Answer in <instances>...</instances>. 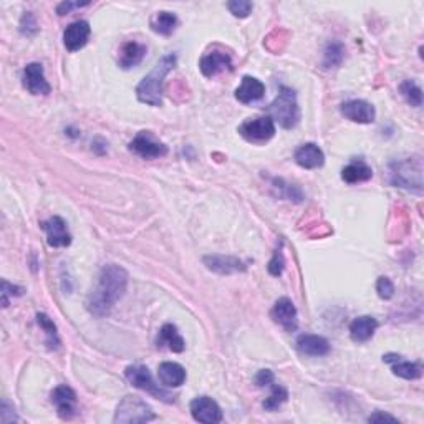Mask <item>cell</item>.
<instances>
[{
	"mask_svg": "<svg viewBox=\"0 0 424 424\" xmlns=\"http://www.w3.org/2000/svg\"><path fill=\"white\" fill-rule=\"evenodd\" d=\"M391 181L398 188L416 191L423 189V161L421 158H409L401 163L391 164Z\"/></svg>",
	"mask_w": 424,
	"mask_h": 424,
	"instance_id": "4",
	"label": "cell"
},
{
	"mask_svg": "<svg viewBox=\"0 0 424 424\" xmlns=\"http://www.w3.org/2000/svg\"><path fill=\"white\" fill-rule=\"evenodd\" d=\"M176 60V55H164L153 70L141 80V83L136 86V97L141 103L149 104V107H161L164 78L175 68Z\"/></svg>",
	"mask_w": 424,
	"mask_h": 424,
	"instance_id": "2",
	"label": "cell"
},
{
	"mask_svg": "<svg viewBox=\"0 0 424 424\" xmlns=\"http://www.w3.org/2000/svg\"><path fill=\"white\" fill-rule=\"evenodd\" d=\"M204 264L209 271L221 273V275H231V273L245 271V264L231 255H207L204 257Z\"/></svg>",
	"mask_w": 424,
	"mask_h": 424,
	"instance_id": "17",
	"label": "cell"
},
{
	"mask_svg": "<svg viewBox=\"0 0 424 424\" xmlns=\"http://www.w3.org/2000/svg\"><path fill=\"white\" fill-rule=\"evenodd\" d=\"M90 32V24L86 20H76L68 25L63 32V43L68 52H78L80 48H83L88 42Z\"/></svg>",
	"mask_w": 424,
	"mask_h": 424,
	"instance_id": "16",
	"label": "cell"
},
{
	"mask_svg": "<svg viewBox=\"0 0 424 424\" xmlns=\"http://www.w3.org/2000/svg\"><path fill=\"white\" fill-rule=\"evenodd\" d=\"M264 93H266V85H264L261 80H257L255 76H244L240 85L237 86L235 90V98L239 100L240 103L247 104L261 100Z\"/></svg>",
	"mask_w": 424,
	"mask_h": 424,
	"instance_id": "21",
	"label": "cell"
},
{
	"mask_svg": "<svg viewBox=\"0 0 424 424\" xmlns=\"http://www.w3.org/2000/svg\"><path fill=\"white\" fill-rule=\"evenodd\" d=\"M24 86L32 95H48L52 86L45 78L43 67L40 63H29L24 70Z\"/></svg>",
	"mask_w": 424,
	"mask_h": 424,
	"instance_id": "15",
	"label": "cell"
},
{
	"mask_svg": "<svg viewBox=\"0 0 424 424\" xmlns=\"http://www.w3.org/2000/svg\"><path fill=\"white\" fill-rule=\"evenodd\" d=\"M255 383L257 386H271L272 383H275V378H273V373L271 370H261L255 376Z\"/></svg>",
	"mask_w": 424,
	"mask_h": 424,
	"instance_id": "37",
	"label": "cell"
},
{
	"mask_svg": "<svg viewBox=\"0 0 424 424\" xmlns=\"http://www.w3.org/2000/svg\"><path fill=\"white\" fill-rule=\"evenodd\" d=\"M42 229L47 232V244L50 247H68L71 244V235L68 232L67 222L60 216L47 219L42 224Z\"/></svg>",
	"mask_w": 424,
	"mask_h": 424,
	"instance_id": "11",
	"label": "cell"
},
{
	"mask_svg": "<svg viewBox=\"0 0 424 424\" xmlns=\"http://www.w3.org/2000/svg\"><path fill=\"white\" fill-rule=\"evenodd\" d=\"M159 383L166 388H179L186 381V370L179 363L164 362L158 368Z\"/></svg>",
	"mask_w": 424,
	"mask_h": 424,
	"instance_id": "20",
	"label": "cell"
},
{
	"mask_svg": "<svg viewBox=\"0 0 424 424\" xmlns=\"http://www.w3.org/2000/svg\"><path fill=\"white\" fill-rule=\"evenodd\" d=\"M199 68L204 76L212 78V76L219 75V73L227 71L232 68V58L229 53L222 52V50H212L204 55L199 62Z\"/></svg>",
	"mask_w": 424,
	"mask_h": 424,
	"instance_id": "13",
	"label": "cell"
},
{
	"mask_svg": "<svg viewBox=\"0 0 424 424\" xmlns=\"http://www.w3.org/2000/svg\"><path fill=\"white\" fill-rule=\"evenodd\" d=\"M371 177H373V170L363 161V159H355V161L350 163L348 166H345L343 171H341V179L348 182V184L370 181Z\"/></svg>",
	"mask_w": 424,
	"mask_h": 424,
	"instance_id": "26",
	"label": "cell"
},
{
	"mask_svg": "<svg viewBox=\"0 0 424 424\" xmlns=\"http://www.w3.org/2000/svg\"><path fill=\"white\" fill-rule=\"evenodd\" d=\"M239 133L244 139H247L249 143H267V141L272 139L273 135H275V123H273L271 116L254 118V120L244 121L242 125L239 126Z\"/></svg>",
	"mask_w": 424,
	"mask_h": 424,
	"instance_id": "7",
	"label": "cell"
},
{
	"mask_svg": "<svg viewBox=\"0 0 424 424\" xmlns=\"http://www.w3.org/2000/svg\"><path fill=\"white\" fill-rule=\"evenodd\" d=\"M295 163L300 167H303V170H317V167H322L323 163H325V154H323L317 144L307 143L300 146L297 151H295Z\"/></svg>",
	"mask_w": 424,
	"mask_h": 424,
	"instance_id": "18",
	"label": "cell"
},
{
	"mask_svg": "<svg viewBox=\"0 0 424 424\" xmlns=\"http://www.w3.org/2000/svg\"><path fill=\"white\" fill-rule=\"evenodd\" d=\"M130 151L143 159H158L167 154V146L154 138L149 131H139L130 143Z\"/></svg>",
	"mask_w": 424,
	"mask_h": 424,
	"instance_id": "8",
	"label": "cell"
},
{
	"mask_svg": "<svg viewBox=\"0 0 424 424\" xmlns=\"http://www.w3.org/2000/svg\"><path fill=\"white\" fill-rule=\"evenodd\" d=\"M156 345L159 346V348H164V346H166L167 350H171V352H175V353L184 352V348H186L184 338L179 335V331H177V328L172 325V323H166V325H163L161 330H159Z\"/></svg>",
	"mask_w": 424,
	"mask_h": 424,
	"instance_id": "25",
	"label": "cell"
},
{
	"mask_svg": "<svg viewBox=\"0 0 424 424\" xmlns=\"http://www.w3.org/2000/svg\"><path fill=\"white\" fill-rule=\"evenodd\" d=\"M271 317L273 322L279 323L280 327L285 328V331H295L299 327V318H297V308H295L294 302L290 299L282 297L273 305Z\"/></svg>",
	"mask_w": 424,
	"mask_h": 424,
	"instance_id": "12",
	"label": "cell"
},
{
	"mask_svg": "<svg viewBox=\"0 0 424 424\" xmlns=\"http://www.w3.org/2000/svg\"><path fill=\"white\" fill-rule=\"evenodd\" d=\"M252 7V2H249V0H231V2H227V8H229L232 15L239 18L249 17Z\"/></svg>",
	"mask_w": 424,
	"mask_h": 424,
	"instance_id": "32",
	"label": "cell"
},
{
	"mask_svg": "<svg viewBox=\"0 0 424 424\" xmlns=\"http://www.w3.org/2000/svg\"><path fill=\"white\" fill-rule=\"evenodd\" d=\"M88 6V2H62L58 4L57 7V13L58 15H67V13H70L73 8H80V7H85Z\"/></svg>",
	"mask_w": 424,
	"mask_h": 424,
	"instance_id": "39",
	"label": "cell"
},
{
	"mask_svg": "<svg viewBox=\"0 0 424 424\" xmlns=\"http://www.w3.org/2000/svg\"><path fill=\"white\" fill-rule=\"evenodd\" d=\"M376 328H378L376 318H373L370 315L358 317L355 318L352 325H350V336H352V340L357 341V343H364V341L373 338Z\"/></svg>",
	"mask_w": 424,
	"mask_h": 424,
	"instance_id": "24",
	"label": "cell"
},
{
	"mask_svg": "<svg viewBox=\"0 0 424 424\" xmlns=\"http://www.w3.org/2000/svg\"><path fill=\"white\" fill-rule=\"evenodd\" d=\"M176 27H177V17L172 12H167V11L158 12L156 17L151 20L153 32H156V34L164 36L171 35L172 32L176 30Z\"/></svg>",
	"mask_w": 424,
	"mask_h": 424,
	"instance_id": "27",
	"label": "cell"
},
{
	"mask_svg": "<svg viewBox=\"0 0 424 424\" xmlns=\"http://www.w3.org/2000/svg\"><path fill=\"white\" fill-rule=\"evenodd\" d=\"M297 348L302 355L308 357H325L330 352V345L327 338L320 335H300L297 338Z\"/></svg>",
	"mask_w": 424,
	"mask_h": 424,
	"instance_id": "22",
	"label": "cell"
},
{
	"mask_svg": "<svg viewBox=\"0 0 424 424\" xmlns=\"http://www.w3.org/2000/svg\"><path fill=\"white\" fill-rule=\"evenodd\" d=\"M36 30H39V27H36V22H35V17L32 15L30 12H27L24 17H22L20 20V32L27 36L30 35H35Z\"/></svg>",
	"mask_w": 424,
	"mask_h": 424,
	"instance_id": "36",
	"label": "cell"
},
{
	"mask_svg": "<svg viewBox=\"0 0 424 424\" xmlns=\"http://www.w3.org/2000/svg\"><path fill=\"white\" fill-rule=\"evenodd\" d=\"M36 323H39L40 328L45 331V335H47L48 348L57 350L58 346H60V338H58L57 327H55L52 318H50L48 315H45V313H36Z\"/></svg>",
	"mask_w": 424,
	"mask_h": 424,
	"instance_id": "28",
	"label": "cell"
},
{
	"mask_svg": "<svg viewBox=\"0 0 424 424\" xmlns=\"http://www.w3.org/2000/svg\"><path fill=\"white\" fill-rule=\"evenodd\" d=\"M271 386L272 393L264 401V409H266V411H277V409L285 403L287 398H289V391H287L284 386L275 385V383H272Z\"/></svg>",
	"mask_w": 424,
	"mask_h": 424,
	"instance_id": "30",
	"label": "cell"
},
{
	"mask_svg": "<svg viewBox=\"0 0 424 424\" xmlns=\"http://www.w3.org/2000/svg\"><path fill=\"white\" fill-rule=\"evenodd\" d=\"M284 266H285L284 252H282V245H280V247L275 250V254H273L272 261L268 262V272H271L273 277H279L280 273L284 272Z\"/></svg>",
	"mask_w": 424,
	"mask_h": 424,
	"instance_id": "34",
	"label": "cell"
},
{
	"mask_svg": "<svg viewBox=\"0 0 424 424\" xmlns=\"http://www.w3.org/2000/svg\"><path fill=\"white\" fill-rule=\"evenodd\" d=\"M156 419V414L153 413L151 406L141 399L139 396H125L118 404L115 413L116 424H131V423H149Z\"/></svg>",
	"mask_w": 424,
	"mask_h": 424,
	"instance_id": "5",
	"label": "cell"
},
{
	"mask_svg": "<svg viewBox=\"0 0 424 424\" xmlns=\"http://www.w3.org/2000/svg\"><path fill=\"white\" fill-rule=\"evenodd\" d=\"M125 376L135 388L143 390L146 393L153 395L154 398L164 401V403H172L175 401V396L164 391L163 388H159V385H156V381L153 380L151 373L143 364H130V367H126Z\"/></svg>",
	"mask_w": 424,
	"mask_h": 424,
	"instance_id": "6",
	"label": "cell"
},
{
	"mask_svg": "<svg viewBox=\"0 0 424 424\" xmlns=\"http://www.w3.org/2000/svg\"><path fill=\"white\" fill-rule=\"evenodd\" d=\"M376 292L383 300H390L395 297V285L388 277H380L376 282Z\"/></svg>",
	"mask_w": 424,
	"mask_h": 424,
	"instance_id": "33",
	"label": "cell"
},
{
	"mask_svg": "<svg viewBox=\"0 0 424 424\" xmlns=\"http://www.w3.org/2000/svg\"><path fill=\"white\" fill-rule=\"evenodd\" d=\"M386 363L391 364L393 368V373L396 376L403 378V380H418L423 375V367L419 363H411V362H404L403 357L395 353H388L383 357Z\"/></svg>",
	"mask_w": 424,
	"mask_h": 424,
	"instance_id": "19",
	"label": "cell"
},
{
	"mask_svg": "<svg viewBox=\"0 0 424 424\" xmlns=\"http://www.w3.org/2000/svg\"><path fill=\"white\" fill-rule=\"evenodd\" d=\"M271 118L273 123H279L284 130H292L299 125L300 121V108L297 103V95L292 88L282 86L277 98L268 107Z\"/></svg>",
	"mask_w": 424,
	"mask_h": 424,
	"instance_id": "3",
	"label": "cell"
},
{
	"mask_svg": "<svg viewBox=\"0 0 424 424\" xmlns=\"http://www.w3.org/2000/svg\"><path fill=\"white\" fill-rule=\"evenodd\" d=\"M24 294V289L18 285L8 284L7 280H2V305L8 307V297H20Z\"/></svg>",
	"mask_w": 424,
	"mask_h": 424,
	"instance_id": "35",
	"label": "cell"
},
{
	"mask_svg": "<svg viewBox=\"0 0 424 424\" xmlns=\"http://www.w3.org/2000/svg\"><path fill=\"white\" fill-rule=\"evenodd\" d=\"M399 91L403 95V98L406 100L408 104L418 108L423 104V90L419 88V85L413 80H404L403 83L399 85Z\"/></svg>",
	"mask_w": 424,
	"mask_h": 424,
	"instance_id": "29",
	"label": "cell"
},
{
	"mask_svg": "<svg viewBox=\"0 0 424 424\" xmlns=\"http://www.w3.org/2000/svg\"><path fill=\"white\" fill-rule=\"evenodd\" d=\"M191 414L198 423L214 424L222 421L221 408L209 396H199V398L191 401Z\"/></svg>",
	"mask_w": 424,
	"mask_h": 424,
	"instance_id": "9",
	"label": "cell"
},
{
	"mask_svg": "<svg viewBox=\"0 0 424 424\" xmlns=\"http://www.w3.org/2000/svg\"><path fill=\"white\" fill-rule=\"evenodd\" d=\"M340 111L346 120L360 123V125H370V123L375 121L376 116L375 107L371 103L364 102V100H350V102L341 104Z\"/></svg>",
	"mask_w": 424,
	"mask_h": 424,
	"instance_id": "10",
	"label": "cell"
},
{
	"mask_svg": "<svg viewBox=\"0 0 424 424\" xmlns=\"http://www.w3.org/2000/svg\"><path fill=\"white\" fill-rule=\"evenodd\" d=\"M345 48L341 43H328L325 48V57H323V67L334 68L343 62Z\"/></svg>",
	"mask_w": 424,
	"mask_h": 424,
	"instance_id": "31",
	"label": "cell"
},
{
	"mask_svg": "<svg viewBox=\"0 0 424 424\" xmlns=\"http://www.w3.org/2000/svg\"><path fill=\"white\" fill-rule=\"evenodd\" d=\"M146 55V47L139 42H126L120 50V57H118V65L123 70H130V68L138 67L143 62Z\"/></svg>",
	"mask_w": 424,
	"mask_h": 424,
	"instance_id": "23",
	"label": "cell"
},
{
	"mask_svg": "<svg viewBox=\"0 0 424 424\" xmlns=\"http://www.w3.org/2000/svg\"><path fill=\"white\" fill-rule=\"evenodd\" d=\"M368 423H393V424H396L399 421H398V418L391 416V414H388V413L376 411V413H373L370 418H368Z\"/></svg>",
	"mask_w": 424,
	"mask_h": 424,
	"instance_id": "38",
	"label": "cell"
},
{
	"mask_svg": "<svg viewBox=\"0 0 424 424\" xmlns=\"http://www.w3.org/2000/svg\"><path fill=\"white\" fill-rule=\"evenodd\" d=\"M126 289L128 272L116 264H109L100 272L98 284L86 300V308L91 315L98 318L107 317L118 300L125 295Z\"/></svg>",
	"mask_w": 424,
	"mask_h": 424,
	"instance_id": "1",
	"label": "cell"
},
{
	"mask_svg": "<svg viewBox=\"0 0 424 424\" xmlns=\"http://www.w3.org/2000/svg\"><path fill=\"white\" fill-rule=\"evenodd\" d=\"M52 403L62 419H71L76 414V395L70 386H57L52 391Z\"/></svg>",
	"mask_w": 424,
	"mask_h": 424,
	"instance_id": "14",
	"label": "cell"
}]
</instances>
